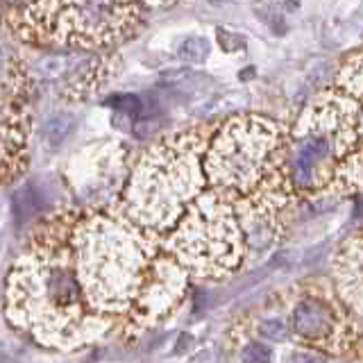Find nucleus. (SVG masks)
<instances>
[{"label": "nucleus", "instance_id": "3", "mask_svg": "<svg viewBox=\"0 0 363 363\" xmlns=\"http://www.w3.org/2000/svg\"><path fill=\"white\" fill-rule=\"evenodd\" d=\"M286 168L293 193L318 204L363 189V52L302 111L289 134Z\"/></svg>", "mask_w": 363, "mask_h": 363}, {"label": "nucleus", "instance_id": "16", "mask_svg": "<svg viewBox=\"0 0 363 363\" xmlns=\"http://www.w3.org/2000/svg\"><path fill=\"white\" fill-rule=\"evenodd\" d=\"M0 11H3V7H0Z\"/></svg>", "mask_w": 363, "mask_h": 363}, {"label": "nucleus", "instance_id": "9", "mask_svg": "<svg viewBox=\"0 0 363 363\" xmlns=\"http://www.w3.org/2000/svg\"><path fill=\"white\" fill-rule=\"evenodd\" d=\"M289 329L302 343L332 354L347 350L354 340V327L340 304V295L320 289V284L315 289L302 286V293L293 298Z\"/></svg>", "mask_w": 363, "mask_h": 363}, {"label": "nucleus", "instance_id": "5", "mask_svg": "<svg viewBox=\"0 0 363 363\" xmlns=\"http://www.w3.org/2000/svg\"><path fill=\"white\" fill-rule=\"evenodd\" d=\"M279 230V216L238 207L207 186L162 247L189 277L218 281L241 268L250 252L261 255L272 247Z\"/></svg>", "mask_w": 363, "mask_h": 363}, {"label": "nucleus", "instance_id": "4", "mask_svg": "<svg viewBox=\"0 0 363 363\" xmlns=\"http://www.w3.org/2000/svg\"><path fill=\"white\" fill-rule=\"evenodd\" d=\"M289 134L264 116H236L211 130L204 152L207 186L238 207L281 216L293 198Z\"/></svg>", "mask_w": 363, "mask_h": 363}, {"label": "nucleus", "instance_id": "2", "mask_svg": "<svg viewBox=\"0 0 363 363\" xmlns=\"http://www.w3.org/2000/svg\"><path fill=\"white\" fill-rule=\"evenodd\" d=\"M68 227L71 211L55 213L39 225L5 281L7 323L50 350H77L109 336L89 311L77 284Z\"/></svg>", "mask_w": 363, "mask_h": 363}, {"label": "nucleus", "instance_id": "1", "mask_svg": "<svg viewBox=\"0 0 363 363\" xmlns=\"http://www.w3.org/2000/svg\"><path fill=\"white\" fill-rule=\"evenodd\" d=\"M68 241L84 302L109 336H141L184 300L189 272L116 204L71 209Z\"/></svg>", "mask_w": 363, "mask_h": 363}, {"label": "nucleus", "instance_id": "14", "mask_svg": "<svg viewBox=\"0 0 363 363\" xmlns=\"http://www.w3.org/2000/svg\"><path fill=\"white\" fill-rule=\"evenodd\" d=\"M241 361L243 363H272V347L259 340H250L241 347Z\"/></svg>", "mask_w": 363, "mask_h": 363}, {"label": "nucleus", "instance_id": "11", "mask_svg": "<svg viewBox=\"0 0 363 363\" xmlns=\"http://www.w3.org/2000/svg\"><path fill=\"white\" fill-rule=\"evenodd\" d=\"M75 130V116L68 111H60V113H52V116L43 123V139L48 145L52 147H60L71 132Z\"/></svg>", "mask_w": 363, "mask_h": 363}, {"label": "nucleus", "instance_id": "8", "mask_svg": "<svg viewBox=\"0 0 363 363\" xmlns=\"http://www.w3.org/2000/svg\"><path fill=\"white\" fill-rule=\"evenodd\" d=\"M32 79L26 64L9 62L0 84V184H11L28 170L32 134Z\"/></svg>", "mask_w": 363, "mask_h": 363}, {"label": "nucleus", "instance_id": "15", "mask_svg": "<svg viewBox=\"0 0 363 363\" xmlns=\"http://www.w3.org/2000/svg\"><path fill=\"white\" fill-rule=\"evenodd\" d=\"M191 363H216V357H213V352L202 350V352H198V354L191 359Z\"/></svg>", "mask_w": 363, "mask_h": 363}, {"label": "nucleus", "instance_id": "13", "mask_svg": "<svg viewBox=\"0 0 363 363\" xmlns=\"http://www.w3.org/2000/svg\"><path fill=\"white\" fill-rule=\"evenodd\" d=\"M177 52L184 62L200 64V62L207 60V55H209V41L202 39V37H189V39L182 41Z\"/></svg>", "mask_w": 363, "mask_h": 363}, {"label": "nucleus", "instance_id": "12", "mask_svg": "<svg viewBox=\"0 0 363 363\" xmlns=\"http://www.w3.org/2000/svg\"><path fill=\"white\" fill-rule=\"evenodd\" d=\"M257 332L261 338L268 340V343H284V340L289 338L291 329H289V323L281 320V318H264V320H259Z\"/></svg>", "mask_w": 363, "mask_h": 363}, {"label": "nucleus", "instance_id": "7", "mask_svg": "<svg viewBox=\"0 0 363 363\" xmlns=\"http://www.w3.org/2000/svg\"><path fill=\"white\" fill-rule=\"evenodd\" d=\"M5 21L21 41L43 48H113L136 37L145 5L136 3H11Z\"/></svg>", "mask_w": 363, "mask_h": 363}, {"label": "nucleus", "instance_id": "6", "mask_svg": "<svg viewBox=\"0 0 363 363\" xmlns=\"http://www.w3.org/2000/svg\"><path fill=\"white\" fill-rule=\"evenodd\" d=\"M209 136L207 130L170 134L145 150L132 168L116 207L159 245L207 189L204 152Z\"/></svg>", "mask_w": 363, "mask_h": 363}, {"label": "nucleus", "instance_id": "10", "mask_svg": "<svg viewBox=\"0 0 363 363\" xmlns=\"http://www.w3.org/2000/svg\"><path fill=\"white\" fill-rule=\"evenodd\" d=\"M11 209H14V218L18 225H26L34 220L43 209V193L37 186V182L28 179L26 184H21L11 198Z\"/></svg>", "mask_w": 363, "mask_h": 363}]
</instances>
